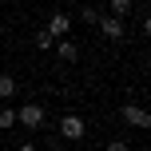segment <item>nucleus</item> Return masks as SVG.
Here are the masks:
<instances>
[{"label":"nucleus","instance_id":"f257e3e1","mask_svg":"<svg viewBox=\"0 0 151 151\" xmlns=\"http://www.w3.org/2000/svg\"><path fill=\"white\" fill-rule=\"evenodd\" d=\"M16 123H24L28 131H36L40 123H44V107H40V104H24L20 111H16Z\"/></svg>","mask_w":151,"mask_h":151},{"label":"nucleus","instance_id":"f03ea898","mask_svg":"<svg viewBox=\"0 0 151 151\" xmlns=\"http://www.w3.org/2000/svg\"><path fill=\"white\" fill-rule=\"evenodd\" d=\"M68 28H72L68 12H56L52 20H48V28H44V32H48V36H52V40H56V36H60V40H68Z\"/></svg>","mask_w":151,"mask_h":151},{"label":"nucleus","instance_id":"7ed1b4c3","mask_svg":"<svg viewBox=\"0 0 151 151\" xmlns=\"http://www.w3.org/2000/svg\"><path fill=\"white\" fill-rule=\"evenodd\" d=\"M60 131H64V139H83V119L80 115H64V123H60Z\"/></svg>","mask_w":151,"mask_h":151},{"label":"nucleus","instance_id":"20e7f679","mask_svg":"<svg viewBox=\"0 0 151 151\" xmlns=\"http://www.w3.org/2000/svg\"><path fill=\"white\" fill-rule=\"evenodd\" d=\"M123 119H127L131 127H147V123H151V115L143 111V107H135V104H127V107H123Z\"/></svg>","mask_w":151,"mask_h":151},{"label":"nucleus","instance_id":"39448f33","mask_svg":"<svg viewBox=\"0 0 151 151\" xmlns=\"http://www.w3.org/2000/svg\"><path fill=\"white\" fill-rule=\"evenodd\" d=\"M96 24L104 28V36H111V40L123 36V20H119V16H104V20H96Z\"/></svg>","mask_w":151,"mask_h":151},{"label":"nucleus","instance_id":"423d86ee","mask_svg":"<svg viewBox=\"0 0 151 151\" xmlns=\"http://www.w3.org/2000/svg\"><path fill=\"white\" fill-rule=\"evenodd\" d=\"M8 96H16V80L12 76H0V99H8Z\"/></svg>","mask_w":151,"mask_h":151},{"label":"nucleus","instance_id":"0eeeda50","mask_svg":"<svg viewBox=\"0 0 151 151\" xmlns=\"http://www.w3.org/2000/svg\"><path fill=\"white\" fill-rule=\"evenodd\" d=\"M56 52H60L64 60H76V56H80V52H76V44H72V40H60V44H56Z\"/></svg>","mask_w":151,"mask_h":151},{"label":"nucleus","instance_id":"6e6552de","mask_svg":"<svg viewBox=\"0 0 151 151\" xmlns=\"http://www.w3.org/2000/svg\"><path fill=\"white\" fill-rule=\"evenodd\" d=\"M12 123H16V111L12 107H0V131H8Z\"/></svg>","mask_w":151,"mask_h":151},{"label":"nucleus","instance_id":"1a4fd4ad","mask_svg":"<svg viewBox=\"0 0 151 151\" xmlns=\"http://www.w3.org/2000/svg\"><path fill=\"white\" fill-rule=\"evenodd\" d=\"M111 12H115V16H119V20H123V16L131 12V0H111Z\"/></svg>","mask_w":151,"mask_h":151},{"label":"nucleus","instance_id":"9d476101","mask_svg":"<svg viewBox=\"0 0 151 151\" xmlns=\"http://www.w3.org/2000/svg\"><path fill=\"white\" fill-rule=\"evenodd\" d=\"M36 48H52V36L48 32H36Z\"/></svg>","mask_w":151,"mask_h":151},{"label":"nucleus","instance_id":"9b49d317","mask_svg":"<svg viewBox=\"0 0 151 151\" xmlns=\"http://www.w3.org/2000/svg\"><path fill=\"white\" fill-rule=\"evenodd\" d=\"M104 151H131V147H127V143H123V139H111V143H107Z\"/></svg>","mask_w":151,"mask_h":151},{"label":"nucleus","instance_id":"f8f14e48","mask_svg":"<svg viewBox=\"0 0 151 151\" xmlns=\"http://www.w3.org/2000/svg\"><path fill=\"white\" fill-rule=\"evenodd\" d=\"M16 151H36V147H32V143H20V147H16Z\"/></svg>","mask_w":151,"mask_h":151}]
</instances>
